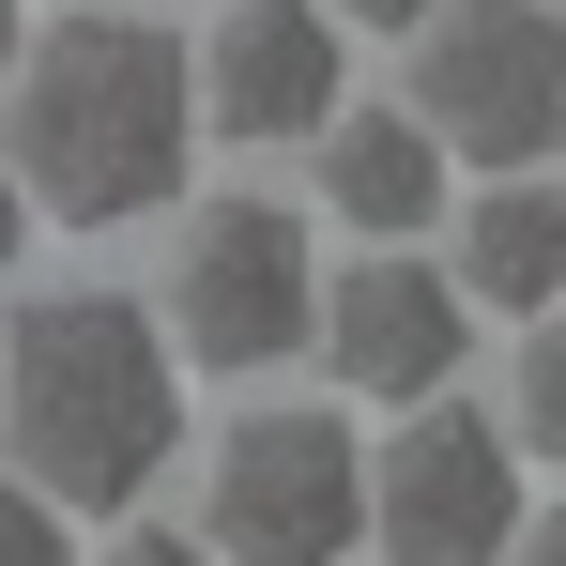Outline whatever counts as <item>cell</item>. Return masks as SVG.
Segmentation results:
<instances>
[{"label": "cell", "instance_id": "ba28073f", "mask_svg": "<svg viewBox=\"0 0 566 566\" xmlns=\"http://www.w3.org/2000/svg\"><path fill=\"white\" fill-rule=\"evenodd\" d=\"M185 93H199L214 138H306L322 107L353 93V31H337L322 0H230L185 46Z\"/></svg>", "mask_w": 566, "mask_h": 566}, {"label": "cell", "instance_id": "3957f363", "mask_svg": "<svg viewBox=\"0 0 566 566\" xmlns=\"http://www.w3.org/2000/svg\"><path fill=\"white\" fill-rule=\"evenodd\" d=\"M413 123L460 169H552L566 154V15L552 0H429Z\"/></svg>", "mask_w": 566, "mask_h": 566}, {"label": "cell", "instance_id": "7a4b0ae2", "mask_svg": "<svg viewBox=\"0 0 566 566\" xmlns=\"http://www.w3.org/2000/svg\"><path fill=\"white\" fill-rule=\"evenodd\" d=\"M0 444L46 505H138L185 460V353L138 291H46L0 337Z\"/></svg>", "mask_w": 566, "mask_h": 566}, {"label": "cell", "instance_id": "5bb4252c", "mask_svg": "<svg viewBox=\"0 0 566 566\" xmlns=\"http://www.w3.org/2000/svg\"><path fill=\"white\" fill-rule=\"evenodd\" d=\"M15 245H31V185H15V154H0V276H15Z\"/></svg>", "mask_w": 566, "mask_h": 566}, {"label": "cell", "instance_id": "4fadbf2b", "mask_svg": "<svg viewBox=\"0 0 566 566\" xmlns=\"http://www.w3.org/2000/svg\"><path fill=\"white\" fill-rule=\"evenodd\" d=\"M93 566H214V552H199V536H169V521H138V536H107Z\"/></svg>", "mask_w": 566, "mask_h": 566}, {"label": "cell", "instance_id": "6da1fadb", "mask_svg": "<svg viewBox=\"0 0 566 566\" xmlns=\"http://www.w3.org/2000/svg\"><path fill=\"white\" fill-rule=\"evenodd\" d=\"M185 138H199V93H185V31L154 15H62V31H15V77H0V154L31 214L62 230H138L185 199Z\"/></svg>", "mask_w": 566, "mask_h": 566}, {"label": "cell", "instance_id": "30bf717a", "mask_svg": "<svg viewBox=\"0 0 566 566\" xmlns=\"http://www.w3.org/2000/svg\"><path fill=\"white\" fill-rule=\"evenodd\" d=\"M566 291V199L552 169H490V199L460 214V306L474 322H552Z\"/></svg>", "mask_w": 566, "mask_h": 566}, {"label": "cell", "instance_id": "52a82bcc", "mask_svg": "<svg viewBox=\"0 0 566 566\" xmlns=\"http://www.w3.org/2000/svg\"><path fill=\"white\" fill-rule=\"evenodd\" d=\"M306 337H322L337 398H429V382H460L474 306H460V276H444V261H413V245H368L337 291H306Z\"/></svg>", "mask_w": 566, "mask_h": 566}, {"label": "cell", "instance_id": "277c9868", "mask_svg": "<svg viewBox=\"0 0 566 566\" xmlns=\"http://www.w3.org/2000/svg\"><path fill=\"white\" fill-rule=\"evenodd\" d=\"M521 505H536V460L505 444V413H474L460 382L398 398V429L368 444V536H382V566H505Z\"/></svg>", "mask_w": 566, "mask_h": 566}, {"label": "cell", "instance_id": "7c38bea8", "mask_svg": "<svg viewBox=\"0 0 566 566\" xmlns=\"http://www.w3.org/2000/svg\"><path fill=\"white\" fill-rule=\"evenodd\" d=\"M0 566H77V536H62V505H46L31 474L0 490Z\"/></svg>", "mask_w": 566, "mask_h": 566}, {"label": "cell", "instance_id": "9c48e42d", "mask_svg": "<svg viewBox=\"0 0 566 566\" xmlns=\"http://www.w3.org/2000/svg\"><path fill=\"white\" fill-rule=\"evenodd\" d=\"M306 138H322V214H337V230L413 245V230L444 214V154H429V123H413V107H353V93H337Z\"/></svg>", "mask_w": 566, "mask_h": 566}, {"label": "cell", "instance_id": "2e32d148", "mask_svg": "<svg viewBox=\"0 0 566 566\" xmlns=\"http://www.w3.org/2000/svg\"><path fill=\"white\" fill-rule=\"evenodd\" d=\"M15 31H31V15H15V0H0V77H15Z\"/></svg>", "mask_w": 566, "mask_h": 566}, {"label": "cell", "instance_id": "5b68a950", "mask_svg": "<svg viewBox=\"0 0 566 566\" xmlns=\"http://www.w3.org/2000/svg\"><path fill=\"white\" fill-rule=\"evenodd\" d=\"M199 505H214V521H199L214 566H353V536H368V444H353L337 413H306V398L230 413Z\"/></svg>", "mask_w": 566, "mask_h": 566}, {"label": "cell", "instance_id": "9a60e30c", "mask_svg": "<svg viewBox=\"0 0 566 566\" xmlns=\"http://www.w3.org/2000/svg\"><path fill=\"white\" fill-rule=\"evenodd\" d=\"M322 15H337V31H413L429 0H322Z\"/></svg>", "mask_w": 566, "mask_h": 566}, {"label": "cell", "instance_id": "8fae6325", "mask_svg": "<svg viewBox=\"0 0 566 566\" xmlns=\"http://www.w3.org/2000/svg\"><path fill=\"white\" fill-rule=\"evenodd\" d=\"M505 444L521 460H566V337L521 322V382H505Z\"/></svg>", "mask_w": 566, "mask_h": 566}, {"label": "cell", "instance_id": "8992f818", "mask_svg": "<svg viewBox=\"0 0 566 566\" xmlns=\"http://www.w3.org/2000/svg\"><path fill=\"white\" fill-rule=\"evenodd\" d=\"M306 214H291V199H199L185 214V245H169V306H154V322H169V353H185V368H291V353H306Z\"/></svg>", "mask_w": 566, "mask_h": 566}]
</instances>
